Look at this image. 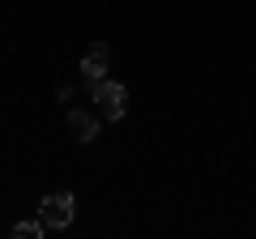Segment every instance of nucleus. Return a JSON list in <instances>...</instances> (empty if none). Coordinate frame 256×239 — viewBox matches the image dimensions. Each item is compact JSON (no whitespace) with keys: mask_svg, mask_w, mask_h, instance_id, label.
Instances as JSON below:
<instances>
[{"mask_svg":"<svg viewBox=\"0 0 256 239\" xmlns=\"http://www.w3.org/2000/svg\"><path fill=\"white\" fill-rule=\"evenodd\" d=\"M38 218L47 222V230H64L68 222H73V196H68V192H52V196H43V205H38Z\"/></svg>","mask_w":256,"mask_h":239,"instance_id":"obj_1","label":"nucleus"},{"mask_svg":"<svg viewBox=\"0 0 256 239\" xmlns=\"http://www.w3.org/2000/svg\"><path fill=\"white\" fill-rule=\"evenodd\" d=\"M107 64H111L107 43H94L90 52H86V60H82V77H86V86H98L102 77H107Z\"/></svg>","mask_w":256,"mask_h":239,"instance_id":"obj_3","label":"nucleus"},{"mask_svg":"<svg viewBox=\"0 0 256 239\" xmlns=\"http://www.w3.org/2000/svg\"><path fill=\"white\" fill-rule=\"evenodd\" d=\"M43 230H47V222L34 218V222H18V226H13V235H18V239H38Z\"/></svg>","mask_w":256,"mask_h":239,"instance_id":"obj_5","label":"nucleus"},{"mask_svg":"<svg viewBox=\"0 0 256 239\" xmlns=\"http://www.w3.org/2000/svg\"><path fill=\"white\" fill-rule=\"evenodd\" d=\"M90 90H94V102L102 107V116H107V120H120V116H124L128 94H124V86H120V82H107V77H102V82L90 86Z\"/></svg>","mask_w":256,"mask_h":239,"instance_id":"obj_2","label":"nucleus"},{"mask_svg":"<svg viewBox=\"0 0 256 239\" xmlns=\"http://www.w3.org/2000/svg\"><path fill=\"white\" fill-rule=\"evenodd\" d=\"M68 132H73L77 141H94L98 137V120L86 116V111H68Z\"/></svg>","mask_w":256,"mask_h":239,"instance_id":"obj_4","label":"nucleus"}]
</instances>
